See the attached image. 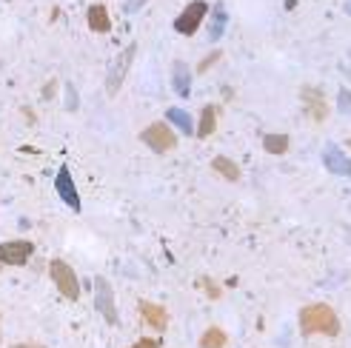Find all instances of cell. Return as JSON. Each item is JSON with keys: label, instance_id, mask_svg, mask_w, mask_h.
<instances>
[{"label": "cell", "instance_id": "6da1fadb", "mask_svg": "<svg viewBox=\"0 0 351 348\" xmlns=\"http://www.w3.org/2000/svg\"><path fill=\"white\" fill-rule=\"evenodd\" d=\"M300 332L303 337L311 334H326V337H340V317L328 303H311L300 311Z\"/></svg>", "mask_w": 351, "mask_h": 348}, {"label": "cell", "instance_id": "7a4b0ae2", "mask_svg": "<svg viewBox=\"0 0 351 348\" xmlns=\"http://www.w3.org/2000/svg\"><path fill=\"white\" fill-rule=\"evenodd\" d=\"M49 274H51V280H55L58 291L63 294L66 300H80V283H77V274L75 269L66 263V260H51L49 263Z\"/></svg>", "mask_w": 351, "mask_h": 348}, {"label": "cell", "instance_id": "3957f363", "mask_svg": "<svg viewBox=\"0 0 351 348\" xmlns=\"http://www.w3.org/2000/svg\"><path fill=\"white\" fill-rule=\"evenodd\" d=\"M140 140H143L154 154H166V151H171L174 146H178V134L171 132L169 123L157 120V123H152V126H146L143 132H140Z\"/></svg>", "mask_w": 351, "mask_h": 348}, {"label": "cell", "instance_id": "277c9868", "mask_svg": "<svg viewBox=\"0 0 351 348\" xmlns=\"http://www.w3.org/2000/svg\"><path fill=\"white\" fill-rule=\"evenodd\" d=\"M206 14H208V3L206 0H191V3L178 14V21H174V29H178L180 34H195L200 29V23L206 21Z\"/></svg>", "mask_w": 351, "mask_h": 348}, {"label": "cell", "instance_id": "5b68a950", "mask_svg": "<svg viewBox=\"0 0 351 348\" xmlns=\"http://www.w3.org/2000/svg\"><path fill=\"white\" fill-rule=\"evenodd\" d=\"M134 55H137V46L132 43V46H126V51H123V55H117V60L112 63L109 77H106V92H109V97H114V95L120 92V86H123V80H126V75H129V66H132Z\"/></svg>", "mask_w": 351, "mask_h": 348}, {"label": "cell", "instance_id": "8992f818", "mask_svg": "<svg viewBox=\"0 0 351 348\" xmlns=\"http://www.w3.org/2000/svg\"><path fill=\"white\" fill-rule=\"evenodd\" d=\"M300 100H303V112L311 123H323L328 117V103H326V95L314 86H303L300 89Z\"/></svg>", "mask_w": 351, "mask_h": 348}, {"label": "cell", "instance_id": "52a82bcc", "mask_svg": "<svg viewBox=\"0 0 351 348\" xmlns=\"http://www.w3.org/2000/svg\"><path fill=\"white\" fill-rule=\"evenodd\" d=\"M95 303H97V311L103 314L109 325H117V308H114V291L109 286L106 277H97L95 280Z\"/></svg>", "mask_w": 351, "mask_h": 348}, {"label": "cell", "instance_id": "ba28073f", "mask_svg": "<svg viewBox=\"0 0 351 348\" xmlns=\"http://www.w3.org/2000/svg\"><path fill=\"white\" fill-rule=\"evenodd\" d=\"M34 246L29 240H9L0 243V263L3 266H26Z\"/></svg>", "mask_w": 351, "mask_h": 348}, {"label": "cell", "instance_id": "9c48e42d", "mask_svg": "<svg viewBox=\"0 0 351 348\" xmlns=\"http://www.w3.org/2000/svg\"><path fill=\"white\" fill-rule=\"evenodd\" d=\"M55 191H58L60 200H63L69 208L80 212V195H77V188H75V180H72V171H69V166H60V169H58Z\"/></svg>", "mask_w": 351, "mask_h": 348}, {"label": "cell", "instance_id": "30bf717a", "mask_svg": "<svg viewBox=\"0 0 351 348\" xmlns=\"http://www.w3.org/2000/svg\"><path fill=\"white\" fill-rule=\"evenodd\" d=\"M140 317L149 328H154L157 334H163L169 328V311L160 303H152V300H140Z\"/></svg>", "mask_w": 351, "mask_h": 348}, {"label": "cell", "instance_id": "8fae6325", "mask_svg": "<svg viewBox=\"0 0 351 348\" xmlns=\"http://www.w3.org/2000/svg\"><path fill=\"white\" fill-rule=\"evenodd\" d=\"M86 21H89V29L97 32V34H106L112 29V17H109V9L103 3H95L89 6V12H86Z\"/></svg>", "mask_w": 351, "mask_h": 348}, {"label": "cell", "instance_id": "7c38bea8", "mask_svg": "<svg viewBox=\"0 0 351 348\" xmlns=\"http://www.w3.org/2000/svg\"><path fill=\"white\" fill-rule=\"evenodd\" d=\"M215 129H217V106H203V112H200V123H197V129H195V134L200 137V140H206V137H212L215 134Z\"/></svg>", "mask_w": 351, "mask_h": 348}, {"label": "cell", "instance_id": "4fadbf2b", "mask_svg": "<svg viewBox=\"0 0 351 348\" xmlns=\"http://www.w3.org/2000/svg\"><path fill=\"white\" fill-rule=\"evenodd\" d=\"M171 83H174V92L180 97H189V86H191V75H189V66L183 60L174 63V72H171Z\"/></svg>", "mask_w": 351, "mask_h": 348}, {"label": "cell", "instance_id": "5bb4252c", "mask_svg": "<svg viewBox=\"0 0 351 348\" xmlns=\"http://www.w3.org/2000/svg\"><path fill=\"white\" fill-rule=\"evenodd\" d=\"M212 169L220 174V177L229 180V183H237L240 180V166L234 160H229V158H215L212 160Z\"/></svg>", "mask_w": 351, "mask_h": 348}, {"label": "cell", "instance_id": "9a60e30c", "mask_svg": "<svg viewBox=\"0 0 351 348\" xmlns=\"http://www.w3.org/2000/svg\"><path fill=\"white\" fill-rule=\"evenodd\" d=\"M226 343H229V334H226L223 328H217V325L206 328L203 337H200V348H226Z\"/></svg>", "mask_w": 351, "mask_h": 348}, {"label": "cell", "instance_id": "2e32d148", "mask_svg": "<svg viewBox=\"0 0 351 348\" xmlns=\"http://www.w3.org/2000/svg\"><path fill=\"white\" fill-rule=\"evenodd\" d=\"M291 146V137L289 134H266L263 137V149L269 154H286Z\"/></svg>", "mask_w": 351, "mask_h": 348}, {"label": "cell", "instance_id": "e0dca14e", "mask_svg": "<svg viewBox=\"0 0 351 348\" xmlns=\"http://www.w3.org/2000/svg\"><path fill=\"white\" fill-rule=\"evenodd\" d=\"M326 166H328L331 171H337V174H351V163L343 158V154H340L335 146L326 149Z\"/></svg>", "mask_w": 351, "mask_h": 348}, {"label": "cell", "instance_id": "ac0fdd59", "mask_svg": "<svg viewBox=\"0 0 351 348\" xmlns=\"http://www.w3.org/2000/svg\"><path fill=\"white\" fill-rule=\"evenodd\" d=\"M166 117H169V123H174L183 134H195V123H191L189 112H183V109H169Z\"/></svg>", "mask_w": 351, "mask_h": 348}, {"label": "cell", "instance_id": "d6986e66", "mask_svg": "<svg viewBox=\"0 0 351 348\" xmlns=\"http://www.w3.org/2000/svg\"><path fill=\"white\" fill-rule=\"evenodd\" d=\"M223 29H226V9H223V6H215V17H212V29H208V38L220 40Z\"/></svg>", "mask_w": 351, "mask_h": 348}, {"label": "cell", "instance_id": "ffe728a7", "mask_svg": "<svg viewBox=\"0 0 351 348\" xmlns=\"http://www.w3.org/2000/svg\"><path fill=\"white\" fill-rule=\"evenodd\" d=\"M197 286H203V288H206V294H208L212 300H220V297H223V288H220L215 280H208V277H203V280H200Z\"/></svg>", "mask_w": 351, "mask_h": 348}, {"label": "cell", "instance_id": "44dd1931", "mask_svg": "<svg viewBox=\"0 0 351 348\" xmlns=\"http://www.w3.org/2000/svg\"><path fill=\"white\" fill-rule=\"evenodd\" d=\"M220 58H223V51H220V49H215V51H212V55H206V58L200 60V66H197V72H200V75H206V72H208V69H212V66H215V63H217Z\"/></svg>", "mask_w": 351, "mask_h": 348}, {"label": "cell", "instance_id": "7402d4cb", "mask_svg": "<svg viewBox=\"0 0 351 348\" xmlns=\"http://www.w3.org/2000/svg\"><path fill=\"white\" fill-rule=\"evenodd\" d=\"M129 348H160V340H157V337H143V340H137Z\"/></svg>", "mask_w": 351, "mask_h": 348}, {"label": "cell", "instance_id": "603a6c76", "mask_svg": "<svg viewBox=\"0 0 351 348\" xmlns=\"http://www.w3.org/2000/svg\"><path fill=\"white\" fill-rule=\"evenodd\" d=\"M343 106H346V112H351V97L343 92Z\"/></svg>", "mask_w": 351, "mask_h": 348}, {"label": "cell", "instance_id": "cb8c5ba5", "mask_svg": "<svg viewBox=\"0 0 351 348\" xmlns=\"http://www.w3.org/2000/svg\"><path fill=\"white\" fill-rule=\"evenodd\" d=\"M12 348H43V345H34V343H21V345H12Z\"/></svg>", "mask_w": 351, "mask_h": 348}, {"label": "cell", "instance_id": "d4e9b609", "mask_svg": "<svg viewBox=\"0 0 351 348\" xmlns=\"http://www.w3.org/2000/svg\"><path fill=\"white\" fill-rule=\"evenodd\" d=\"M346 12H348V14H351V3H348V6H346Z\"/></svg>", "mask_w": 351, "mask_h": 348}, {"label": "cell", "instance_id": "484cf974", "mask_svg": "<svg viewBox=\"0 0 351 348\" xmlns=\"http://www.w3.org/2000/svg\"><path fill=\"white\" fill-rule=\"evenodd\" d=\"M348 149H351V140H348Z\"/></svg>", "mask_w": 351, "mask_h": 348}]
</instances>
